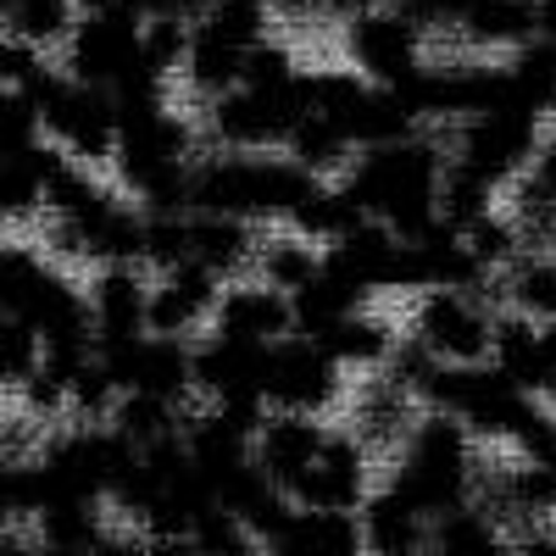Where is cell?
<instances>
[{
	"label": "cell",
	"instance_id": "obj_29",
	"mask_svg": "<svg viewBox=\"0 0 556 556\" xmlns=\"http://www.w3.org/2000/svg\"><path fill=\"white\" fill-rule=\"evenodd\" d=\"M506 62V84H513V106L556 123V39L551 34H534L529 45H518Z\"/></svg>",
	"mask_w": 556,
	"mask_h": 556
},
{
	"label": "cell",
	"instance_id": "obj_20",
	"mask_svg": "<svg viewBox=\"0 0 556 556\" xmlns=\"http://www.w3.org/2000/svg\"><path fill=\"white\" fill-rule=\"evenodd\" d=\"M323 340V351H329L345 374H356V379H367V374H384L390 367V356L401 351V329L384 317V312H374V306H362V312H351V317H340L329 334H317Z\"/></svg>",
	"mask_w": 556,
	"mask_h": 556
},
{
	"label": "cell",
	"instance_id": "obj_8",
	"mask_svg": "<svg viewBox=\"0 0 556 556\" xmlns=\"http://www.w3.org/2000/svg\"><path fill=\"white\" fill-rule=\"evenodd\" d=\"M45 117V139L56 151H67L84 167H112L117 146H123V123H117V101L96 84H78L62 73V84L39 101Z\"/></svg>",
	"mask_w": 556,
	"mask_h": 556
},
{
	"label": "cell",
	"instance_id": "obj_23",
	"mask_svg": "<svg viewBox=\"0 0 556 556\" xmlns=\"http://www.w3.org/2000/svg\"><path fill=\"white\" fill-rule=\"evenodd\" d=\"M56 162H62V151L51 139H39L28 151H0V206H7L12 228H28L45 217V190H51Z\"/></svg>",
	"mask_w": 556,
	"mask_h": 556
},
{
	"label": "cell",
	"instance_id": "obj_26",
	"mask_svg": "<svg viewBox=\"0 0 556 556\" xmlns=\"http://www.w3.org/2000/svg\"><path fill=\"white\" fill-rule=\"evenodd\" d=\"M374 78H362L351 62H329V67H312L306 73V112H323L329 123H340L351 139H356V128H362V112H367V101H374ZM362 151V146H356Z\"/></svg>",
	"mask_w": 556,
	"mask_h": 556
},
{
	"label": "cell",
	"instance_id": "obj_42",
	"mask_svg": "<svg viewBox=\"0 0 556 556\" xmlns=\"http://www.w3.org/2000/svg\"><path fill=\"white\" fill-rule=\"evenodd\" d=\"M195 545H201V556H262L267 551L235 513H223V506H212V513L195 523Z\"/></svg>",
	"mask_w": 556,
	"mask_h": 556
},
{
	"label": "cell",
	"instance_id": "obj_22",
	"mask_svg": "<svg viewBox=\"0 0 556 556\" xmlns=\"http://www.w3.org/2000/svg\"><path fill=\"white\" fill-rule=\"evenodd\" d=\"M273 556H367L356 513H317V506H295L290 523L267 540Z\"/></svg>",
	"mask_w": 556,
	"mask_h": 556
},
{
	"label": "cell",
	"instance_id": "obj_2",
	"mask_svg": "<svg viewBox=\"0 0 556 556\" xmlns=\"http://www.w3.org/2000/svg\"><path fill=\"white\" fill-rule=\"evenodd\" d=\"M479 479H484V456L473 429L451 412H424L417 417L412 440L390 456V490H401L417 513L445 518L462 506L479 501Z\"/></svg>",
	"mask_w": 556,
	"mask_h": 556
},
{
	"label": "cell",
	"instance_id": "obj_12",
	"mask_svg": "<svg viewBox=\"0 0 556 556\" xmlns=\"http://www.w3.org/2000/svg\"><path fill=\"white\" fill-rule=\"evenodd\" d=\"M217 301H223V278L201 262H184L173 273H156L146 329L162 334V340H201L212 329Z\"/></svg>",
	"mask_w": 556,
	"mask_h": 556
},
{
	"label": "cell",
	"instance_id": "obj_43",
	"mask_svg": "<svg viewBox=\"0 0 556 556\" xmlns=\"http://www.w3.org/2000/svg\"><path fill=\"white\" fill-rule=\"evenodd\" d=\"M395 7L424 28V34H456L462 17H468L479 0H395Z\"/></svg>",
	"mask_w": 556,
	"mask_h": 556
},
{
	"label": "cell",
	"instance_id": "obj_24",
	"mask_svg": "<svg viewBox=\"0 0 556 556\" xmlns=\"http://www.w3.org/2000/svg\"><path fill=\"white\" fill-rule=\"evenodd\" d=\"M534 34H540V0H479L456 28V39L479 56H490V51L513 56Z\"/></svg>",
	"mask_w": 556,
	"mask_h": 556
},
{
	"label": "cell",
	"instance_id": "obj_4",
	"mask_svg": "<svg viewBox=\"0 0 556 556\" xmlns=\"http://www.w3.org/2000/svg\"><path fill=\"white\" fill-rule=\"evenodd\" d=\"M495 323H501V306L479 290H424L412 295L406 334L424 340L451 367H479L495 351Z\"/></svg>",
	"mask_w": 556,
	"mask_h": 556
},
{
	"label": "cell",
	"instance_id": "obj_30",
	"mask_svg": "<svg viewBox=\"0 0 556 556\" xmlns=\"http://www.w3.org/2000/svg\"><path fill=\"white\" fill-rule=\"evenodd\" d=\"M285 156L290 162H301L306 173H317V178H345V167L356 162V139L340 128V123H329L323 112H301V123L290 128V139H285Z\"/></svg>",
	"mask_w": 556,
	"mask_h": 556
},
{
	"label": "cell",
	"instance_id": "obj_3",
	"mask_svg": "<svg viewBox=\"0 0 556 556\" xmlns=\"http://www.w3.org/2000/svg\"><path fill=\"white\" fill-rule=\"evenodd\" d=\"M545 117L523 112V106H501V112H484V117H468L445 134L451 146V162L473 167L479 178H490L495 190L506 195L523 173H534L540 151H545Z\"/></svg>",
	"mask_w": 556,
	"mask_h": 556
},
{
	"label": "cell",
	"instance_id": "obj_19",
	"mask_svg": "<svg viewBox=\"0 0 556 556\" xmlns=\"http://www.w3.org/2000/svg\"><path fill=\"white\" fill-rule=\"evenodd\" d=\"M106 501H51L45 513L28 523L34 556H96L106 540Z\"/></svg>",
	"mask_w": 556,
	"mask_h": 556
},
{
	"label": "cell",
	"instance_id": "obj_44",
	"mask_svg": "<svg viewBox=\"0 0 556 556\" xmlns=\"http://www.w3.org/2000/svg\"><path fill=\"white\" fill-rule=\"evenodd\" d=\"M267 12H273V28L306 34L317 23H329V0H267Z\"/></svg>",
	"mask_w": 556,
	"mask_h": 556
},
{
	"label": "cell",
	"instance_id": "obj_18",
	"mask_svg": "<svg viewBox=\"0 0 556 556\" xmlns=\"http://www.w3.org/2000/svg\"><path fill=\"white\" fill-rule=\"evenodd\" d=\"M256 251H262L256 223H245V217H217V212H190V262L212 267L223 285L251 278V273H256Z\"/></svg>",
	"mask_w": 556,
	"mask_h": 556
},
{
	"label": "cell",
	"instance_id": "obj_6",
	"mask_svg": "<svg viewBox=\"0 0 556 556\" xmlns=\"http://www.w3.org/2000/svg\"><path fill=\"white\" fill-rule=\"evenodd\" d=\"M351 374L323 351V340L312 334H290V340H278L267 345V406L273 412H295V417H329L351 401Z\"/></svg>",
	"mask_w": 556,
	"mask_h": 556
},
{
	"label": "cell",
	"instance_id": "obj_14",
	"mask_svg": "<svg viewBox=\"0 0 556 556\" xmlns=\"http://www.w3.org/2000/svg\"><path fill=\"white\" fill-rule=\"evenodd\" d=\"M151 285L156 278L146 273V262H117V267H89V317H96V334L101 340H139L151 334L146 317H151Z\"/></svg>",
	"mask_w": 556,
	"mask_h": 556
},
{
	"label": "cell",
	"instance_id": "obj_21",
	"mask_svg": "<svg viewBox=\"0 0 556 556\" xmlns=\"http://www.w3.org/2000/svg\"><path fill=\"white\" fill-rule=\"evenodd\" d=\"M245 45H235L228 34H217L212 23H195V39H190V56H184V89H190L195 106H212L223 101L228 89L245 84Z\"/></svg>",
	"mask_w": 556,
	"mask_h": 556
},
{
	"label": "cell",
	"instance_id": "obj_49",
	"mask_svg": "<svg viewBox=\"0 0 556 556\" xmlns=\"http://www.w3.org/2000/svg\"><path fill=\"white\" fill-rule=\"evenodd\" d=\"M78 7V17H106V12H123L128 0H73Z\"/></svg>",
	"mask_w": 556,
	"mask_h": 556
},
{
	"label": "cell",
	"instance_id": "obj_36",
	"mask_svg": "<svg viewBox=\"0 0 556 556\" xmlns=\"http://www.w3.org/2000/svg\"><path fill=\"white\" fill-rule=\"evenodd\" d=\"M0 78H7L12 96H28V101H45L51 89L62 84V62H51L39 45H23V39H7L0 51Z\"/></svg>",
	"mask_w": 556,
	"mask_h": 556
},
{
	"label": "cell",
	"instance_id": "obj_47",
	"mask_svg": "<svg viewBox=\"0 0 556 556\" xmlns=\"http://www.w3.org/2000/svg\"><path fill=\"white\" fill-rule=\"evenodd\" d=\"M146 556H201L195 534H146Z\"/></svg>",
	"mask_w": 556,
	"mask_h": 556
},
{
	"label": "cell",
	"instance_id": "obj_15",
	"mask_svg": "<svg viewBox=\"0 0 556 556\" xmlns=\"http://www.w3.org/2000/svg\"><path fill=\"white\" fill-rule=\"evenodd\" d=\"M329 424L323 417H295V412H267V424L256 429V468L278 484V490H290L317 468V456L323 445H329Z\"/></svg>",
	"mask_w": 556,
	"mask_h": 556
},
{
	"label": "cell",
	"instance_id": "obj_32",
	"mask_svg": "<svg viewBox=\"0 0 556 556\" xmlns=\"http://www.w3.org/2000/svg\"><path fill=\"white\" fill-rule=\"evenodd\" d=\"M429 556H513V529L490 506H462V513L434 518V551Z\"/></svg>",
	"mask_w": 556,
	"mask_h": 556
},
{
	"label": "cell",
	"instance_id": "obj_11",
	"mask_svg": "<svg viewBox=\"0 0 556 556\" xmlns=\"http://www.w3.org/2000/svg\"><path fill=\"white\" fill-rule=\"evenodd\" d=\"M351 434L374 451V456H395L406 440H412V429H417V417H424L429 406L417 401L395 374H367V379H356V390H351Z\"/></svg>",
	"mask_w": 556,
	"mask_h": 556
},
{
	"label": "cell",
	"instance_id": "obj_9",
	"mask_svg": "<svg viewBox=\"0 0 556 556\" xmlns=\"http://www.w3.org/2000/svg\"><path fill=\"white\" fill-rule=\"evenodd\" d=\"M340 45H345V62L362 73V78H374V84H384V89H401L417 67L429 62V34L417 28L395 0H384L379 12H367L362 23H351L345 34H340Z\"/></svg>",
	"mask_w": 556,
	"mask_h": 556
},
{
	"label": "cell",
	"instance_id": "obj_7",
	"mask_svg": "<svg viewBox=\"0 0 556 556\" xmlns=\"http://www.w3.org/2000/svg\"><path fill=\"white\" fill-rule=\"evenodd\" d=\"M312 73V67H306ZM306 112V84L301 89H228L223 101L201 106V128L212 151H285L290 128Z\"/></svg>",
	"mask_w": 556,
	"mask_h": 556
},
{
	"label": "cell",
	"instance_id": "obj_33",
	"mask_svg": "<svg viewBox=\"0 0 556 556\" xmlns=\"http://www.w3.org/2000/svg\"><path fill=\"white\" fill-rule=\"evenodd\" d=\"M0 17H7V39L39 45V51H62L78 28L73 0H0Z\"/></svg>",
	"mask_w": 556,
	"mask_h": 556
},
{
	"label": "cell",
	"instance_id": "obj_17",
	"mask_svg": "<svg viewBox=\"0 0 556 556\" xmlns=\"http://www.w3.org/2000/svg\"><path fill=\"white\" fill-rule=\"evenodd\" d=\"M356 523H362L367 556H429L434 551V518L417 513V506L390 484H379L374 495H367Z\"/></svg>",
	"mask_w": 556,
	"mask_h": 556
},
{
	"label": "cell",
	"instance_id": "obj_52",
	"mask_svg": "<svg viewBox=\"0 0 556 556\" xmlns=\"http://www.w3.org/2000/svg\"><path fill=\"white\" fill-rule=\"evenodd\" d=\"M551 406H556V395H551Z\"/></svg>",
	"mask_w": 556,
	"mask_h": 556
},
{
	"label": "cell",
	"instance_id": "obj_5",
	"mask_svg": "<svg viewBox=\"0 0 556 556\" xmlns=\"http://www.w3.org/2000/svg\"><path fill=\"white\" fill-rule=\"evenodd\" d=\"M62 73L106 89V96L128 89L134 78H151L156 67L146 62V17L128 7L106 17H78L73 39L62 45Z\"/></svg>",
	"mask_w": 556,
	"mask_h": 556
},
{
	"label": "cell",
	"instance_id": "obj_46",
	"mask_svg": "<svg viewBox=\"0 0 556 556\" xmlns=\"http://www.w3.org/2000/svg\"><path fill=\"white\" fill-rule=\"evenodd\" d=\"M96 556H146V534L139 529H106V540H101V551Z\"/></svg>",
	"mask_w": 556,
	"mask_h": 556
},
{
	"label": "cell",
	"instance_id": "obj_16",
	"mask_svg": "<svg viewBox=\"0 0 556 556\" xmlns=\"http://www.w3.org/2000/svg\"><path fill=\"white\" fill-rule=\"evenodd\" d=\"M490 362H495L523 395H540V401L556 395V351H551V340H545V323H534V317H523V312H501Z\"/></svg>",
	"mask_w": 556,
	"mask_h": 556
},
{
	"label": "cell",
	"instance_id": "obj_13",
	"mask_svg": "<svg viewBox=\"0 0 556 556\" xmlns=\"http://www.w3.org/2000/svg\"><path fill=\"white\" fill-rule=\"evenodd\" d=\"M212 329L228 340H245V345H278L295 334V295L262 285V278H235L223 285V301L212 312Z\"/></svg>",
	"mask_w": 556,
	"mask_h": 556
},
{
	"label": "cell",
	"instance_id": "obj_27",
	"mask_svg": "<svg viewBox=\"0 0 556 556\" xmlns=\"http://www.w3.org/2000/svg\"><path fill=\"white\" fill-rule=\"evenodd\" d=\"M501 312H523L534 323H556V251H523L513 267L495 278Z\"/></svg>",
	"mask_w": 556,
	"mask_h": 556
},
{
	"label": "cell",
	"instance_id": "obj_40",
	"mask_svg": "<svg viewBox=\"0 0 556 556\" xmlns=\"http://www.w3.org/2000/svg\"><path fill=\"white\" fill-rule=\"evenodd\" d=\"M190 39H195V23L190 17H146V62L162 78H178L184 73V56H190Z\"/></svg>",
	"mask_w": 556,
	"mask_h": 556
},
{
	"label": "cell",
	"instance_id": "obj_51",
	"mask_svg": "<svg viewBox=\"0 0 556 556\" xmlns=\"http://www.w3.org/2000/svg\"><path fill=\"white\" fill-rule=\"evenodd\" d=\"M262 556H273V551H262Z\"/></svg>",
	"mask_w": 556,
	"mask_h": 556
},
{
	"label": "cell",
	"instance_id": "obj_41",
	"mask_svg": "<svg viewBox=\"0 0 556 556\" xmlns=\"http://www.w3.org/2000/svg\"><path fill=\"white\" fill-rule=\"evenodd\" d=\"M39 367H45V340L28 329V323L7 317V323H0V374H7V390L34 379Z\"/></svg>",
	"mask_w": 556,
	"mask_h": 556
},
{
	"label": "cell",
	"instance_id": "obj_25",
	"mask_svg": "<svg viewBox=\"0 0 556 556\" xmlns=\"http://www.w3.org/2000/svg\"><path fill=\"white\" fill-rule=\"evenodd\" d=\"M217 506H223V513H235L262 545L278 534V529H285L290 523V513H295V495L290 490H278L262 468H256V462H251V468H240L235 479H228L223 490H217Z\"/></svg>",
	"mask_w": 556,
	"mask_h": 556
},
{
	"label": "cell",
	"instance_id": "obj_34",
	"mask_svg": "<svg viewBox=\"0 0 556 556\" xmlns=\"http://www.w3.org/2000/svg\"><path fill=\"white\" fill-rule=\"evenodd\" d=\"M495 206H501V190H495L490 178H479L473 167H462V162L445 167V184H440V223H445V228L468 235V228H473L479 217H490Z\"/></svg>",
	"mask_w": 556,
	"mask_h": 556
},
{
	"label": "cell",
	"instance_id": "obj_39",
	"mask_svg": "<svg viewBox=\"0 0 556 556\" xmlns=\"http://www.w3.org/2000/svg\"><path fill=\"white\" fill-rule=\"evenodd\" d=\"M190 262V212H151L146 228V267L151 273H173Z\"/></svg>",
	"mask_w": 556,
	"mask_h": 556
},
{
	"label": "cell",
	"instance_id": "obj_28",
	"mask_svg": "<svg viewBox=\"0 0 556 556\" xmlns=\"http://www.w3.org/2000/svg\"><path fill=\"white\" fill-rule=\"evenodd\" d=\"M256 278L285 295H301L323 278V245L295 235V228H273V235H262V251H256Z\"/></svg>",
	"mask_w": 556,
	"mask_h": 556
},
{
	"label": "cell",
	"instance_id": "obj_31",
	"mask_svg": "<svg viewBox=\"0 0 556 556\" xmlns=\"http://www.w3.org/2000/svg\"><path fill=\"white\" fill-rule=\"evenodd\" d=\"M184 424H190V406H178L167 395H146V390H123L117 412H112V429L139 445V451H156L167 440H184Z\"/></svg>",
	"mask_w": 556,
	"mask_h": 556
},
{
	"label": "cell",
	"instance_id": "obj_45",
	"mask_svg": "<svg viewBox=\"0 0 556 556\" xmlns=\"http://www.w3.org/2000/svg\"><path fill=\"white\" fill-rule=\"evenodd\" d=\"M513 556H556V518L513 529Z\"/></svg>",
	"mask_w": 556,
	"mask_h": 556
},
{
	"label": "cell",
	"instance_id": "obj_1",
	"mask_svg": "<svg viewBox=\"0 0 556 556\" xmlns=\"http://www.w3.org/2000/svg\"><path fill=\"white\" fill-rule=\"evenodd\" d=\"M445 167H451L445 139L440 134H412V139H395V146L356 151V162L345 167L340 184L374 223H390L401 240H417L440 223Z\"/></svg>",
	"mask_w": 556,
	"mask_h": 556
},
{
	"label": "cell",
	"instance_id": "obj_50",
	"mask_svg": "<svg viewBox=\"0 0 556 556\" xmlns=\"http://www.w3.org/2000/svg\"><path fill=\"white\" fill-rule=\"evenodd\" d=\"M540 34L556 39V0H540Z\"/></svg>",
	"mask_w": 556,
	"mask_h": 556
},
{
	"label": "cell",
	"instance_id": "obj_38",
	"mask_svg": "<svg viewBox=\"0 0 556 556\" xmlns=\"http://www.w3.org/2000/svg\"><path fill=\"white\" fill-rule=\"evenodd\" d=\"M506 451H513L518 462H534V468H551L556 473V406L534 395L523 406V417H518L513 440H506Z\"/></svg>",
	"mask_w": 556,
	"mask_h": 556
},
{
	"label": "cell",
	"instance_id": "obj_48",
	"mask_svg": "<svg viewBox=\"0 0 556 556\" xmlns=\"http://www.w3.org/2000/svg\"><path fill=\"white\" fill-rule=\"evenodd\" d=\"M379 7H384V0H329V23L345 34L351 23H362L367 12H379Z\"/></svg>",
	"mask_w": 556,
	"mask_h": 556
},
{
	"label": "cell",
	"instance_id": "obj_35",
	"mask_svg": "<svg viewBox=\"0 0 556 556\" xmlns=\"http://www.w3.org/2000/svg\"><path fill=\"white\" fill-rule=\"evenodd\" d=\"M506 212H513L523 251H556V190L545 178L523 173L513 190H506Z\"/></svg>",
	"mask_w": 556,
	"mask_h": 556
},
{
	"label": "cell",
	"instance_id": "obj_37",
	"mask_svg": "<svg viewBox=\"0 0 556 556\" xmlns=\"http://www.w3.org/2000/svg\"><path fill=\"white\" fill-rule=\"evenodd\" d=\"M462 240H468V251L479 256V267H484L490 278H501L506 267H513V262L523 256V235H518L513 212H506V201H501L490 217H479V223H473Z\"/></svg>",
	"mask_w": 556,
	"mask_h": 556
},
{
	"label": "cell",
	"instance_id": "obj_10",
	"mask_svg": "<svg viewBox=\"0 0 556 556\" xmlns=\"http://www.w3.org/2000/svg\"><path fill=\"white\" fill-rule=\"evenodd\" d=\"M374 451H367L351 429H334L323 445L317 468L295 484V506H317V513H362L374 495Z\"/></svg>",
	"mask_w": 556,
	"mask_h": 556
}]
</instances>
